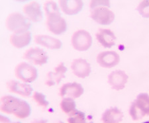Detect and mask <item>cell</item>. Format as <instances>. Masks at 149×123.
<instances>
[{
	"instance_id": "cell-1",
	"label": "cell",
	"mask_w": 149,
	"mask_h": 123,
	"mask_svg": "<svg viewBox=\"0 0 149 123\" xmlns=\"http://www.w3.org/2000/svg\"><path fill=\"white\" fill-rule=\"evenodd\" d=\"M1 111L15 115L20 119H25L31 115V108L27 101L11 95H5L0 100Z\"/></svg>"
},
{
	"instance_id": "cell-2",
	"label": "cell",
	"mask_w": 149,
	"mask_h": 123,
	"mask_svg": "<svg viewBox=\"0 0 149 123\" xmlns=\"http://www.w3.org/2000/svg\"><path fill=\"white\" fill-rule=\"evenodd\" d=\"M44 9L47 15L48 29L56 35L65 33L67 29V24L65 19L61 16L56 2L47 1L44 5Z\"/></svg>"
},
{
	"instance_id": "cell-3",
	"label": "cell",
	"mask_w": 149,
	"mask_h": 123,
	"mask_svg": "<svg viewBox=\"0 0 149 123\" xmlns=\"http://www.w3.org/2000/svg\"><path fill=\"white\" fill-rule=\"evenodd\" d=\"M109 8V1H92L90 3L91 17L100 25H110L113 22L115 14Z\"/></svg>"
},
{
	"instance_id": "cell-4",
	"label": "cell",
	"mask_w": 149,
	"mask_h": 123,
	"mask_svg": "<svg viewBox=\"0 0 149 123\" xmlns=\"http://www.w3.org/2000/svg\"><path fill=\"white\" fill-rule=\"evenodd\" d=\"M129 114L133 120H139L149 115V95L147 93H142L136 97L131 103Z\"/></svg>"
},
{
	"instance_id": "cell-5",
	"label": "cell",
	"mask_w": 149,
	"mask_h": 123,
	"mask_svg": "<svg viewBox=\"0 0 149 123\" xmlns=\"http://www.w3.org/2000/svg\"><path fill=\"white\" fill-rule=\"evenodd\" d=\"M31 25L28 19L19 12H14L9 14L6 20V28L13 33L28 31Z\"/></svg>"
},
{
	"instance_id": "cell-6",
	"label": "cell",
	"mask_w": 149,
	"mask_h": 123,
	"mask_svg": "<svg viewBox=\"0 0 149 123\" xmlns=\"http://www.w3.org/2000/svg\"><path fill=\"white\" fill-rule=\"evenodd\" d=\"M15 75L17 79L25 83H32L38 77V72L35 67L23 62L17 64L15 68Z\"/></svg>"
},
{
	"instance_id": "cell-7",
	"label": "cell",
	"mask_w": 149,
	"mask_h": 123,
	"mask_svg": "<svg viewBox=\"0 0 149 123\" xmlns=\"http://www.w3.org/2000/svg\"><path fill=\"white\" fill-rule=\"evenodd\" d=\"M72 44L74 49L78 51H86L92 47V37L88 31L78 30L72 37Z\"/></svg>"
},
{
	"instance_id": "cell-8",
	"label": "cell",
	"mask_w": 149,
	"mask_h": 123,
	"mask_svg": "<svg viewBox=\"0 0 149 123\" xmlns=\"http://www.w3.org/2000/svg\"><path fill=\"white\" fill-rule=\"evenodd\" d=\"M23 57L27 61L37 66H42L47 63L49 59L47 52L40 48H31L28 49L24 53Z\"/></svg>"
},
{
	"instance_id": "cell-9",
	"label": "cell",
	"mask_w": 149,
	"mask_h": 123,
	"mask_svg": "<svg viewBox=\"0 0 149 123\" xmlns=\"http://www.w3.org/2000/svg\"><path fill=\"white\" fill-rule=\"evenodd\" d=\"M97 62L105 68H111L116 66L120 62V56L115 51H104L97 56Z\"/></svg>"
},
{
	"instance_id": "cell-10",
	"label": "cell",
	"mask_w": 149,
	"mask_h": 123,
	"mask_svg": "<svg viewBox=\"0 0 149 123\" xmlns=\"http://www.w3.org/2000/svg\"><path fill=\"white\" fill-rule=\"evenodd\" d=\"M129 79V76L123 70L112 72L108 76V82L113 90L119 91L123 90Z\"/></svg>"
},
{
	"instance_id": "cell-11",
	"label": "cell",
	"mask_w": 149,
	"mask_h": 123,
	"mask_svg": "<svg viewBox=\"0 0 149 123\" xmlns=\"http://www.w3.org/2000/svg\"><path fill=\"white\" fill-rule=\"evenodd\" d=\"M84 90L81 84L76 82L64 84L60 90V95L72 99L79 98L84 93Z\"/></svg>"
},
{
	"instance_id": "cell-12",
	"label": "cell",
	"mask_w": 149,
	"mask_h": 123,
	"mask_svg": "<svg viewBox=\"0 0 149 123\" xmlns=\"http://www.w3.org/2000/svg\"><path fill=\"white\" fill-rule=\"evenodd\" d=\"M71 68L74 74L80 78H87L92 71L90 64L83 58L74 60L72 62Z\"/></svg>"
},
{
	"instance_id": "cell-13",
	"label": "cell",
	"mask_w": 149,
	"mask_h": 123,
	"mask_svg": "<svg viewBox=\"0 0 149 123\" xmlns=\"http://www.w3.org/2000/svg\"><path fill=\"white\" fill-rule=\"evenodd\" d=\"M23 12L27 18L33 22H40L43 19L41 6L37 1H31L25 5L23 8Z\"/></svg>"
},
{
	"instance_id": "cell-14",
	"label": "cell",
	"mask_w": 149,
	"mask_h": 123,
	"mask_svg": "<svg viewBox=\"0 0 149 123\" xmlns=\"http://www.w3.org/2000/svg\"><path fill=\"white\" fill-rule=\"evenodd\" d=\"M6 85L10 92L25 97H29L33 92L32 87L27 83H21L15 80H9L7 82Z\"/></svg>"
},
{
	"instance_id": "cell-15",
	"label": "cell",
	"mask_w": 149,
	"mask_h": 123,
	"mask_svg": "<svg viewBox=\"0 0 149 123\" xmlns=\"http://www.w3.org/2000/svg\"><path fill=\"white\" fill-rule=\"evenodd\" d=\"M96 38L105 48H111L115 44L117 38L114 33L108 28H100L96 33Z\"/></svg>"
},
{
	"instance_id": "cell-16",
	"label": "cell",
	"mask_w": 149,
	"mask_h": 123,
	"mask_svg": "<svg viewBox=\"0 0 149 123\" xmlns=\"http://www.w3.org/2000/svg\"><path fill=\"white\" fill-rule=\"evenodd\" d=\"M67 72L66 67L64 63H60L54 67L53 72H50L47 75L46 84L48 86H52L55 84H58L63 78H65V74Z\"/></svg>"
},
{
	"instance_id": "cell-17",
	"label": "cell",
	"mask_w": 149,
	"mask_h": 123,
	"mask_svg": "<svg viewBox=\"0 0 149 123\" xmlns=\"http://www.w3.org/2000/svg\"><path fill=\"white\" fill-rule=\"evenodd\" d=\"M35 41L37 44L52 50L61 49L62 44L59 39L49 35H38L35 36Z\"/></svg>"
},
{
	"instance_id": "cell-18",
	"label": "cell",
	"mask_w": 149,
	"mask_h": 123,
	"mask_svg": "<svg viewBox=\"0 0 149 123\" xmlns=\"http://www.w3.org/2000/svg\"><path fill=\"white\" fill-rule=\"evenodd\" d=\"M60 6L62 11L66 15H76L81 11L83 8L84 3L82 1H60Z\"/></svg>"
},
{
	"instance_id": "cell-19",
	"label": "cell",
	"mask_w": 149,
	"mask_h": 123,
	"mask_svg": "<svg viewBox=\"0 0 149 123\" xmlns=\"http://www.w3.org/2000/svg\"><path fill=\"white\" fill-rule=\"evenodd\" d=\"M31 41V33L29 31L13 33L10 37L11 44L17 49H22L30 44Z\"/></svg>"
},
{
	"instance_id": "cell-20",
	"label": "cell",
	"mask_w": 149,
	"mask_h": 123,
	"mask_svg": "<svg viewBox=\"0 0 149 123\" xmlns=\"http://www.w3.org/2000/svg\"><path fill=\"white\" fill-rule=\"evenodd\" d=\"M123 114L117 107H111L103 113L102 120L103 123H119L123 119Z\"/></svg>"
},
{
	"instance_id": "cell-21",
	"label": "cell",
	"mask_w": 149,
	"mask_h": 123,
	"mask_svg": "<svg viewBox=\"0 0 149 123\" xmlns=\"http://www.w3.org/2000/svg\"><path fill=\"white\" fill-rule=\"evenodd\" d=\"M88 117H86L85 113L79 110H74L68 115V123H87Z\"/></svg>"
},
{
	"instance_id": "cell-22",
	"label": "cell",
	"mask_w": 149,
	"mask_h": 123,
	"mask_svg": "<svg viewBox=\"0 0 149 123\" xmlns=\"http://www.w3.org/2000/svg\"><path fill=\"white\" fill-rule=\"evenodd\" d=\"M76 104L74 99L70 97H64L61 103V108L62 111L66 114L69 115L70 113L76 110Z\"/></svg>"
},
{
	"instance_id": "cell-23",
	"label": "cell",
	"mask_w": 149,
	"mask_h": 123,
	"mask_svg": "<svg viewBox=\"0 0 149 123\" xmlns=\"http://www.w3.org/2000/svg\"><path fill=\"white\" fill-rule=\"evenodd\" d=\"M33 99L38 106L44 108H46L49 105V101H47L45 95L41 93L35 91L33 95Z\"/></svg>"
},
{
	"instance_id": "cell-24",
	"label": "cell",
	"mask_w": 149,
	"mask_h": 123,
	"mask_svg": "<svg viewBox=\"0 0 149 123\" xmlns=\"http://www.w3.org/2000/svg\"><path fill=\"white\" fill-rule=\"evenodd\" d=\"M136 9L144 18H149V0L142 1Z\"/></svg>"
},
{
	"instance_id": "cell-25",
	"label": "cell",
	"mask_w": 149,
	"mask_h": 123,
	"mask_svg": "<svg viewBox=\"0 0 149 123\" xmlns=\"http://www.w3.org/2000/svg\"><path fill=\"white\" fill-rule=\"evenodd\" d=\"M0 123H12L9 118L3 115L0 116Z\"/></svg>"
},
{
	"instance_id": "cell-26",
	"label": "cell",
	"mask_w": 149,
	"mask_h": 123,
	"mask_svg": "<svg viewBox=\"0 0 149 123\" xmlns=\"http://www.w3.org/2000/svg\"><path fill=\"white\" fill-rule=\"evenodd\" d=\"M47 120L45 119H35L31 123H47Z\"/></svg>"
},
{
	"instance_id": "cell-27",
	"label": "cell",
	"mask_w": 149,
	"mask_h": 123,
	"mask_svg": "<svg viewBox=\"0 0 149 123\" xmlns=\"http://www.w3.org/2000/svg\"><path fill=\"white\" fill-rule=\"evenodd\" d=\"M87 123H94L93 122V120H92V118H91L90 116H89V118H88V122H87Z\"/></svg>"
},
{
	"instance_id": "cell-28",
	"label": "cell",
	"mask_w": 149,
	"mask_h": 123,
	"mask_svg": "<svg viewBox=\"0 0 149 123\" xmlns=\"http://www.w3.org/2000/svg\"><path fill=\"white\" fill-rule=\"evenodd\" d=\"M57 123H64L62 121H61V120H59V121H58Z\"/></svg>"
},
{
	"instance_id": "cell-29",
	"label": "cell",
	"mask_w": 149,
	"mask_h": 123,
	"mask_svg": "<svg viewBox=\"0 0 149 123\" xmlns=\"http://www.w3.org/2000/svg\"><path fill=\"white\" fill-rule=\"evenodd\" d=\"M142 123H149V120H147V121H145V122H143Z\"/></svg>"
},
{
	"instance_id": "cell-30",
	"label": "cell",
	"mask_w": 149,
	"mask_h": 123,
	"mask_svg": "<svg viewBox=\"0 0 149 123\" xmlns=\"http://www.w3.org/2000/svg\"><path fill=\"white\" fill-rule=\"evenodd\" d=\"M12 123H21L20 122H12Z\"/></svg>"
}]
</instances>
